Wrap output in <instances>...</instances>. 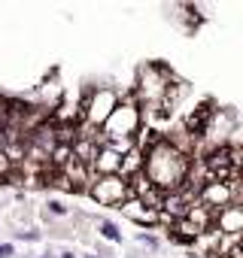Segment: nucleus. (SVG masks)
<instances>
[{
  "mask_svg": "<svg viewBox=\"0 0 243 258\" xmlns=\"http://www.w3.org/2000/svg\"><path fill=\"white\" fill-rule=\"evenodd\" d=\"M213 228H219L222 234H243V207L228 204L222 210H213Z\"/></svg>",
  "mask_w": 243,
  "mask_h": 258,
  "instance_id": "423d86ee",
  "label": "nucleus"
},
{
  "mask_svg": "<svg viewBox=\"0 0 243 258\" xmlns=\"http://www.w3.org/2000/svg\"><path fill=\"white\" fill-rule=\"evenodd\" d=\"M140 127H143V115H140V103L125 94V97H118L115 109L109 112V118L103 121V134L112 140V137H137L140 134Z\"/></svg>",
  "mask_w": 243,
  "mask_h": 258,
  "instance_id": "7ed1b4c3",
  "label": "nucleus"
},
{
  "mask_svg": "<svg viewBox=\"0 0 243 258\" xmlns=\"http://www.w3.org/2000/svg\"><path fill=\"white\" fill-rule=\"evenodd\" d=\"M134 243L143 246L146 252H155V255L164 249V243H161V237H155V231H137L134 234Z\"/></svg>",
  "mask_w": 243,
  "mask_h": 258,
  "instance_id": "ddd939ff",
  "label": "nucleus"
},
{
  "mask_svg": "<svg viewBox=\"0 0 243 258\" xmlns=\"http://www.w3.org/2000/svg\"><path fill=\"white\" fill-rule=\"evenodd\" d=\"M201 201L210 207V210H222V207H228L231 204V185L228 182H210L204 191H201Z\"/></svg>",
  "mask_w": 243,
  "mask_h": 258,
  "instance_id": "6e6552de",
  "label": "nucleus"
},
{
  "mask_svg": "<svg viewBox=\"0 0 243 258\" xmlns=\"http://www.w3.org/2000/svg\"><path fill=\"white\" fill-rule=\"evenodd\" d=\"M91 249H94V255H97V258H115V249H112L106 240H100V237H94V240H91Z\"/></svg>",
  "mask_w": 243,
  "mask_h": 258,
  "instance_id": "2eb2a0df",
  "label": "nucleus"
},
{
  "mask_svg": "<svg viewBox=\"0 0 243 258\" xmlns=\"http://www.w3.org/2000/svg\"><path fill=\"white\" fill-rule=\"evenodd\" d=\"M82 258H97V255H94V252H85V255H82Z\"/></svg>",
  "mask_w": 243,
  "mask_h": 258,
  "instance_id": "aec40b11",
  "label": "nucleus"
},
{
  "mask_svg": "<svg viewBox=\"0 0 243 258\" xmlns=\"http://www.w3.org/2000/svg\"><path fill=\"white\" fill-rule=\"evenodd\" d=\"M55 258H79V255H76V249H70V246H61V249L55 252Z\"/></svg>",
  "mask_w": 243,
  "mask_h": 258,
  "instance_id": "6ab92c4d",
  "label": "nucleus"
},
{
  "mask_svg": "<svg viewBox=\"0 0 243 258\" xmlns=\"http://www.w3.org/2000/svg\"><path fill=\"white\" fill-rule=\"evenodd\" d=\"M97 152H100V149H97L88 137H82V134H79V140L73 143V158H76L79 164H85V167H91V164H94Z\"/></svg>",
  "mask_w": 243,
  "mask_h": 258,
  "instance_id": "9d476101",
  "label": "nucleus"
},
{
  "mask_svg": "<svg viewBox=\"0 0 243 258\" xmlns=\"http://www.w3.org/2000/svg\"><path fill=\"white\" fill-rule=\"evenodd\" d=\"M189 164H192V158L176 152L167 140H158L155 146H149L143 152V173L161 191H179L189 176Z\"/></svg>",
  "mask_w": 243,
  "mask_h": 258,
  "instance_id": "f257e3e1",
  "label": "nucleus"
},
{
  "mask_svg": "<svg viewBox=\"0 0 243 258\" xmlns=\"http://www.w3.org/2000/svg\"><path fill=\"white\" fill-rule=\"evenodd\" d=\"M125 255H128V258H158L155 252H146V249H143V246H137V243L125 246Z\"/></svg>",
  "mask_w": 243,
  "mask_h": 258,
  "instance_id": "f3484780",
  "label": "nucleus"
},
{
  "mask_svg": "<svg viewBox=\"0 0 243 258\" xmlns=\"http://www.w3.org/2000/svg\"><path fill=\"white\" fill-rule=\"evenodd\" d=\"M13 170H16V167H13V161L7 158V152H4V149H0V185H7V182H10Z\"/></svg>",
  "mask_w": 243,
  "mask_h": 258,
  "instance_id": "dca6fc26",
  "label": "nucleus"
},
{
  "mask_svg": "<svg viewBox=\"0 0 243 258\" xmlns=\"http://www.w3.org/2000/svg\"><path fill=\"white\" fill-rule=\"evenodd\" d=\"M25 258H49V255H25Z\"/></svg>",
  "mask_w": 243,
  "mask_h": 258,
  "instance_id": "412c9836",
  "label": "nucleus"
},
{
  "mask_svg": "<svg viewBox=\"0 0 243 258\" xmlns=\"http://www.w3.org/2000/svg\"><path fill=\"white\" fill-rule=\"evenodd\" d=\"M118 170H122V155L112 149H100L91 164V173L94 176H118Z\"/></svg>",
  "mask_w": 243,
  "mask_h": 258,
  "instance_id": "0eeeda50",
  "label": "nucleus"
},
{
  "mask_svg": "<svg viewBox=\"0 0 243 258\" xmlns=\"http://www.w3.org/2000/svg\"><path fill=\"white\" fill-rule=\"evenodd\" d=\"M143 170V149H131L128 155H122V170H118V176L122 179H131L134 173H140Z\"/></svg>",
  "mask_w": 243,
  "mask_h": 258,
  "instance_id": "9b49d317",
  "label": "nucleus"
},
{
  "mask_svg": "<svg viewBox=\"0 0 243 258\" xmlns=\"http://www.w3.org/2000/svg\"><path fill=\"white\" fill-rule=\"evenodd\" d=\"M186 219L192 222V225H198L201 231H207V228H213V210L198 198L192 207H189V213H186Z\"/></svg>",
  "mask_w": 243,
  "mask_h": 258,
  "instance_id": "1a4fd4ad",
  "label": "nucleus"
},
{
  "mask_svg": "<svg viewBox=\"0 0 243 258\" xmlns=\"http://www.w3.org/2000/svg\"><path fill=\"white\" fill-rule=\"evenodd\" d=\"M88 198L100 207H122L131 191H128V182L122 179V176H94V182L88 185Z\"/></svg>",
  "mask_w": 243,
  "mask_h": 258,
  "instance_id": "20e7f679",
  "label": "nucleus"
},
{
  "mask_svg": "<svg viewBox=\"0 0 243 258\" xmlns=\"http://www.w3.org/2000/svg\"><path fill=\"white\" fill-rule=\"evenodd\" d=\"M0 258H16V246L13 243H0Z\"/></svg>",
  "mask_w": 243,
  "mask_h": 258,
  "instance_id": "a211bd4d",
  "label": "nucleus"
},
{
  "mask_svg": "<svg viewBox=\"0 0 243 258\" xmlns=\"http://www.w3.org/2000/svg\"><path fill=\"white\" fill-rule=\"evenodd\" d=\"M97 231H100V240H106L109 246H115V243H125V237H122V228H118V222L97 219Z\"/></svg>",
  "mask_w": 243,
  "mask_h": 258,
  "instance_id": "f8f14e48",
  "label": "nucleus"
},
{
  "mask_svg": "<svg viewBox=\"0 0 243 258\" xmlns=\"http://www.w3.org/2000/svg\"><path fill=\"white\" fill-rule=\"evenodd\" d=\"M118 213L125 216L128 222H134L140 231H155V228H158V213H155V210H149L140 198H128L125 204L118 207Z\"/></svg>",
  "mask_w": 243,
  "mask_h": 258,
  "instance_id": "39448f33",
  "label": "nucleus"
},
{
  "mask_svg": "<svg viewBox=\"0 0 243 258\" xmlns=\"http://www.w3.org/2000/svg\"><path fill=\"white\" fill-rule=\"evenodd\" d=\"M173 82H179V76H176L164 61H149V64H140V67H137V73H134V88H131L128 94H131L140 106H146V103H161L164 91H167Z\"/></svg>",
  "mask_w": 243,
  "mask_h": 258,
  "instance_id": "f03ea898",
  "label": "nucleus"
},
{
  "mask_svg": "<svg viewBox=\"0 0 243 258\" xmlns=\"http://www.w3.org/2000/svg\"><path fill=\"white\" fill-rule=\"evenodd\" d=\"M13 237H16V240H22V243H40V240H43V228H37V225H34V228L16 231Z\"/></svg>",
  "mask_w": 243,
  "mask_h": 258,
  "instance_id": "4468645a",
  "label": "nucleus"
}]
</instances>
